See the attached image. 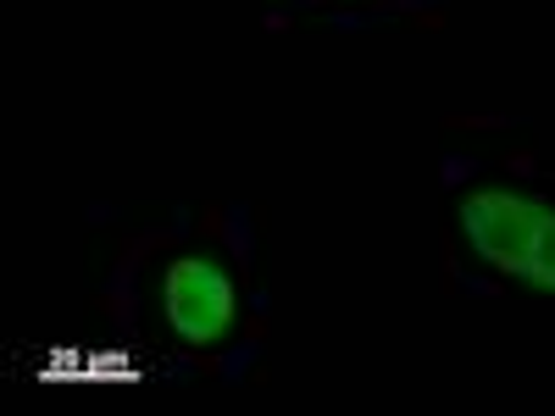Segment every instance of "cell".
<instances>
[{
	"mask_svg": "<svg viewBox=\"0 0 555 416\" xmlns=\"http://www.w3.org/2000/svg\"><path fill=\"white\" fill-rule=\"evenodd\" d=\"M162 300H167V322L183 344H217L234 322V284L228 272L201 261V256H183L167 266V284H162Z\"/></svg>",
	"mask_w": 555,
	"mask_h": 416,
	"instance_id": "2",
	"label": "cell"
},
{
	"mask_svg": "<svg viewBox=\"0 0 555 416\" xmlns=\"http://www.w3.org/2000/svg\"><path fill=\"white\" fill-rule=\"evenodd\" d=\"M528 284H539V289H555V211H550V217H544V227H539V245H533Z\"/></svg>",
	"mask_w": 555,
	"mask_h": 416,
	"instance_id": "3",
	"label": "cell"
},
{
	"mask_svg": "<svg viewBox=\"0 0 555 416\" xmlns=\"http://www.w3.org/2000/svg\"><path fill=\"white\" fill-rule=\"evenodd\" d=\"M544 217H550V206H539L528 195H505V190H483V195L461 200V227H467L473 250L512 277H528Z\"/></svg>",
	"mask_w": 555,
	"mask_h": 416,
	"instance_id": "1",
	"label": "cell"
}]
</instances>
